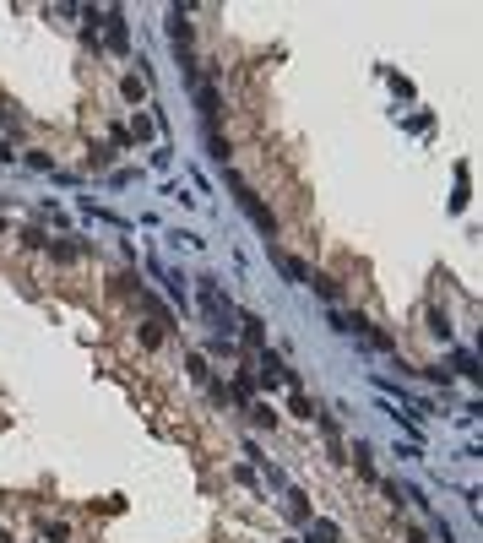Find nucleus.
Returning <instances> with one entry per match:
<instances>
[{
	"label": "nucleus",
	"instance_id": "9b49d317",
	"mask_svg": "<svg viewBox=\"0 0 483 543\" xmlns=\"http://www.w3.org/2000/svg\"><path fill=\"white\" fill-rule=\"evenodd\" d=\"M288 516H293V522H310V500H304V494H299V489H293V494H288Z\"/></svg>",
	"mask_w": 483,
	"mask_h": 543
},
{
	"label": "nucleus",
	"instance_id": "6ab92c4d",
	"mask_svg": "<svg viewBox=\"0 0 483 543\" xmlns=\"http://www.w3.org/2000/svg\"><path fill=\"white\" fill-rule=\"evenodd\" d=\"M0 543H11V533H5V527H0Z\"/></svg>",
	"mask_w": 483,
	"mask_h": 543
},
{
	"label": "nucleus",
	"instance_id": "4468645a",
	"mask_svg": "<svg viewBox=\"0 0 483 543\" xmlns=\"http://www.w3.org/2000/svg\"><path fill=\"white\" fill-rule=\"evenodd\" d=\"M163 337H169V326H158V320H147V326H141V342H147V348H158Z\"/></svg>",
	"mask_w": 483,
	"mask_h": 543
},
{
	"label": "nucleus",
	"instance_id": "2eb2a0df",
	"mask_svg": "<svg viewBox=\"0 0 483 543\" xmlns=\"http://www.w3.org/2000/svg\"><path fill=\"white\" fill-rule=\"evenodd\" d=\"M288 413H293V418H315V407H310V396H299V391L288 396Z\"/></svg>",
	"mask_w": 483,
	"mask_h": 543
},
{
	"label": "nucleus",
	"instance_id": "f3484780",
	"mask_svg": "<svg viewBox=\"0 0 483 543\" xmlns=\"http://www.w3.org/2000/svg\"><path fill=\"white\" fill-rule=\"evenodd\" d=\"M55 255H60V261H76V255H82V244H71V239H60V244H55Z\"/></svg>",
	"mask_w": 483,
	"mask_h": 543
},
{
	"label": "nucleus",
	"instance_id": "7ed1b4c3",
	"mask_svg": "<svg viewBox=\"0 0 483 543\" xmlns=\"http://www.w3.org/2000/svg\"><path fill=\"white\" fill-rule=\"evenodd\" d=\"M196 299H201V310L212 315V326H217V331L228 337V326H234V310H228V299H223V288H217L212 277H201V283H196Z\"/></svg>",
	"mask_w": 483,
	"mask_h": 543
},
{
	"label": "nucleus",
	"instance_id": "0eeeda50",
	"mask_svg": "<svg viewBox=\"0 0 483 543\" xmlns=\"http://www.w3.org/2000/svg\"><path fill=\"white\" fill-rule=\"evenodd\" d=\"M310 543H343L337 522H315V527H310Z\"/></svg>",
	"mask_w": 483,
	"mask_h": 543
},
{
	"label": "nucleus",
	"instance_id": "f8f14e48",
	"mask_svg": "<svg viewBox=\"0 0 483 543\" xmlns=\"http://www.w3.org/2000/svg\"><path fill=\"white\" fill-rule=\"evenodd\" d=\"M250 424H256V429H272V424H277V413L267 407V402H256V407H250Z\"/></svg>",
	"mask_w": 483,
	"mask_h": 543
},
{
	"label": "nucleus",
	"instance_id": "20e7f679",
	"mask_svg": "<svg viewBox=\"0 0 483 543\" xmlns=\"http://www.w3.org/2000/svg\"><path fill=\"white\" fill-rule=\"evenodd\" d=\"M272 266L282 272V277H288V283H310V266H304L299 255H288L282 244H272Z\"/></svg>",
	"mask_w": 483,
	"mask_h": 543
},
{
	"label": "nucleus",
	"instance_id": "aec40b11",
	"mask_svg": "<svg viewBox=\"0 0 483 543\" xmlns=\"http://www.w3.org/2000/svg\"><path fill=\"white\" fill-rule=\"evenodd\" d=\"M0 233H5V218H0Z\"/></svg>",
	"mask_w": 483,
	"mask_h": 543
},
{
	"label": "nucleus",
	"instance_id": "39448f33",
	"mask_svg": "<svg viewBox=\"0 0 483 543\" xmlns=\"http://www.w3.org/2000/svg\"><path fill=\"white\" fill-rule=\"evenodd\" d=\"M98 22L109 27V49L125 55V44H131V33H125V11H109V16H98Z\"/></svg>",
	"mask_w": 483,
	"mask_h": 543
},
{
	"label": "nucleus",
	"instance_id": "9d476101",
	"mask_svg": "<svg viewBox=\"0 0 483 543\" xmlns=\"http://www.w3.org/2000/svg\"><path fill=\"white\" fill-rule=\"evenodd\" d=\"M38 533H44L49 543H71V527H66V522H38Z\"/></svg>",
	"mask_w": 483,
	"mask_h": 543
},
{
	"label": "nucleus",
	"instance_id": "f03ea898",
	"mask_svg": "<svg viewBox=\"0 0 483 543\" xmlns=\"http://www.w3.org/2000/svg\"><path fill=\"white\" fill-rule=\"evenodd\" d=\"M169 33H174V55H179V66L196 77V49H190V5H174V11H169Z\"/></svg>",
	"mask_w": 483,
	"mask_h": 543
},
{
	"label": "nucleus",
	"instance_id": "a211bd4d",
	"mask_svg": "<svg viewBox=\"0 0 483 543\" xmlns=\"http://www.w3.org/2000/svg\"><path fill=\"white\" fill-rule=\"evenodd\" d=\"M5 120H11V109H5V98H0V125H5Z\"/></svg>",
	"mask_w": 483,
	"mask_h": 543
},
{
	"label": "nucleus",
	"instance_id": "6e6552de",
	"mask_svg": "<svg viewBox=\"0 0 483 543\" xmlns=\"http://www.w3.org/2000/svg\"><path fill=\"white\" fill-rule=\"evenodd\" d=\"M310 288H315V294H321L326 305H337V299H343V288H337L332 277H310Z\"/></svg>",
	"mask_w": 483,
	"mask_h": 543
},
{
	"label": "nucleus",
	"instance_id": "423d86ee",
	"mask_svg": "<svg viewBox=\"0 0 483 543\" xmlns=\"http://www.w3.org/2000/svg\"><path fill=\"white\" fill-rule=\"evenodd\" d=\"M239 326H245V342H250V348H267V326H261L256 315H245Z\"/></svg>",
	"mask_w": 483,
	"mask_h": 543
},
{
	"label": "nucleus",
	"instance_id": "1a4fd4ad",
	"mask_svg": "<svg viewBox=\"0 0 483 543\" xmlns=\"http://www.w3.org/2000/svg\"><path fill=\"white\" fill-rule=\"evenodd\" d=\"M451 370H456V375H467V381L478 375V364H473V353H467V348H456V353H451Z\"/></svg>",
	"mask_w": 483,
	"mask_h": 543
},
{
	"label": "nucleus",
	"instance_id": "dca6fc26",
	"mask_svg": "<svg viewBox=\"0 0 483 543\" xmlns=\"http://www.w3.org/2000/svg\"><path fill=\"white\" fill-rule=\"evenodd\" d=\"M353 457H358V472H364V478L375 483V462H369V440H364V446H353Z\"/></svg>",
	"mask_w": 483,
	"mask_h": 543
},
{
	"label": "nucleus",
	"instance_id": "f257e3e1",
	"mask_svg": "<svg viewBox=\"0 0 483 543\" xmlns=\"http://www.w3.org/2000/svg\"><path fill=\"white\" fill-rule=\"evenodd\" d=\"M228 190H234V201H239V207L250 212V223H256V229H261V233H277L272 207H267V201H261V196H256V190H250V185H245L239 174H228Z\"/></svg>",
	"mask_w": 483,
	"mask_h": 543
},
{
	"label": "nucleus",
	"instance_id": "ddd939ff",
	"mask_svg": "<svg viewBox=\"0 0 483 543\" xmlns=\"http://www.w3.org/2000/svg\"><path fill=\"white\" fill-rule=\"evenodd\" d=\"M120 92H125L131 103H141V98H147V81H141V77H125V81H120Z\"/></svg>",
	"mask_w": 483,
	"mask_h": 543
}]
</instances>
